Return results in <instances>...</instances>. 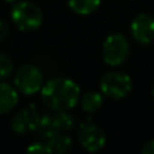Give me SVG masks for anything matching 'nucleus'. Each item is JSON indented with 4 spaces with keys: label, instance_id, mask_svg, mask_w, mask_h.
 <instances>
[{
    "label": "nucleus",
    "instance_id": "7ed1b4c3",
    "mask_svg": "<svg viewBox=\"0 0 154 154\" xmlns=\"http://www.w3.org/2000/svg\"><path fill=\"white\" fill-rule=\"evenodd\" d=\"M76 120L68 111H53L51 114L41 115L37 133L41 139L46 141L56 133H69L75 128Z\"/></svg>",
    "mask_w": 154,
    "mask_h": 154
},
{
    "label": "nucleus",
    "instance_id": "f3484780",
    "mask_svg": "<svg viewBox=\"0 0 154 154\" xmlns=\"http://www.w3.org/2000/svg\"><path fill=\"white\" fill-rule=\"evenodd\" d=\"M142 154H154V139H150L145 143V146L141 149Z\"/></svg>",
    "mask_w": 154,
    "mask_h": 154
},
{
    "label": "nucleus",
    "instance_id": "2eb2a0df",
    "mask_svg": "<svg viewBox=\"0 0 154 154\" xmlns=\"http://www.w3.org/2000/svg\"><path fill=\"white\" fill-rule=\"evenodd\" d=\"M27 152L29 153H32V154H50L51 153V149L50 146L48 145L46 141H38V142H34V143H30V146L27 147Z\"/></svg>",
    "mask_w": 154,
    "mask_h": 154
},
{
    "label": "nucleus",
    "instance_id": "dca6fc26",
    "mask_svg": "<svg viewBox=\"0 0 154 154\" xmlns=\"http://www.w3.org/2000/svg\"><path fill=\"white\" fill-rule=\"evenodd\" d=\"M8 32H10V26H8V23L4 19H0V42L7 38Z\"/></svg>",
    "mask_w": 154,
    "mask_h": 154
},
{
    "label": "nucleus",
    "instance_id": "20e7f679",
    "mask_svg": "<svg viewBox=\"0 0 154 154\" xmlns=\"http://www.w3.org/2000/svg\"><path fill=\"white\" fill-rule=\"evenodd\" d=\"M133 89L131 77L122 70H111L100 80V92L112 100H120L128 96Z\"/></svg>",
    "mask_w": 154,
    "mask_h": 154
},
{
    "label": "nucleus",
    "instance_id": "423d86ee",
    "mask_svg": "<svg viewBox=\"0 0 154 154\" xmlns=\"http://www.w3.org/2000/svg\"><path fill=\"white\" fill-rule=\"evenodd\" d=\"M14 84L20 93L31 96L37 92H41L45 84V77H43L42 70L37 65L24 64L20 68H18V70L15 72Z\"/></svg>",
    "mask_w": 154,
    "mask_h": 154
},
{
    "label": "nucleus",
    "instance_id": "f03ea898",
    "mask_svg": "<svg viewBox=\"0 0 154 154\" xmlns=\"http://www.w3.org/2000/svg\"><path fill=\"white\" fill-rule=\"evenodd\" d=\"M11 19L14 24L22 31H34L42 24L43 14L35 3L22 0L14 4L11 10Z\"/></svg>",
    "mask_w": 154,
    "mask_h": 154
},
{
    "label": "nucleus",
    "instance_id": "4468645a",
    "mask_svg": "<svg viewBox=\"0 0 154 154\" xmlns=\"http://www.w3.org/2000/svg\"><path fill=\"white\" fill-rule=\"evenodd\" d=\"M14 62L5 53H0V80H5L12 75Z\"/></svg>",
    "mask_w": 154,
    "mask_h": 154
},
{
    "label": "nucleus",
    "instance_id": "f8f14e48",
    "mask_svg": "<svg viewBox=\"0 0 154 154\" xmlns=\"http://www.w3.org/2000/svg\"><path fill=\"white\" fill-rule=\"evenodd\" d=\"M48 145L50 146L51 153H58V154H64L70 152L73 146L72 138L68 135V133H56L46 139Z\"/></svg>",
    "mask_w": 154,
    "mask_h": 154
},
{
    "label": "nucleus",
    "instance_id": "9b49d317",
    "mask_svg": "<svg viewBox=\"0 0 154 154\" xmlns=\"http://www.w3.org/2000/svg\"><path fill=\"white\" fill-rule=\"evenodd\" d=\"M103 93L97 92V91H88L84 95L80 96V106H81L82 111L87 114H95L96 111L101 108L103 106Z\"/></svg>",
    "mask_w": 154,
    "mask_h": 154
},
{
    "label": "nucleus",
    "instance_id": "f257e3e1",
    "mask_svg": "<svg viewBox=\"0 0 154 154\" xmlns=\"http://www.w3.org/2000/svg\"><path fill=\"white\" fill-rule=\"evenodd\" d=\"M81 91L72 79L54 77L43 84L41 97L50 111H69L80 101Z\"/></svg>",
    "mask_w": 154,
    "mask_h": 154
},
{
    "label": "nucleus",
    "instance_id": "39448f33",
    "mask_svg": "<svg viewBox=\"0 0 154 154\" xmlns=\"http://www.w3.org/2000/svg\"><path fill=\"white\" fill-rule=\"evenodd\" d=\"M103 60L109 66H120L130 56V42L123 34L114 32L104 39L101 46Z\"/></svg>",
    "mask_w": 154,
    "mask_h": 154
},
{
    "label": "nucleus",
    "instance_id": "1a4fd4ad",
    "mask_svg": "<svg viewBox=\"0 0 154 154\" xmlns=\"http://www.w3.org/2000/svg\"><path fill=\"white\" fill-rule=\"evenodd\" d=\"M131 37L137 43L147 46L154 41V18L150 14H139L134 18L130 26Z\"/></svg>",
    "mask_w": 154,
    "mask_h": 154
},
{
    "label": "nucleus",
    "instance_id": "6e6552de",
    "mask_svg": "<svg viewBox=\"0 0 154 154\" xmlns=\"http://www.w3.org/2000/svg\"><path fill=\"white\" fill-rule=\"evenodd\" d=\"M41 120V115L38 112L37 107L30 104L29 107H24L20 111H18L14 115L11 120V128L14 133L23 135L37 130L38 125Z\"/></svg>",
    "mask_w": 154,
    "mask_h": 154
},
{
    "label": "nucleus",
    "instance_id": "0eeeda50",
    "mask_svg": "<svg viewBox=\"0 0 154 154\" xmlns=\"http://www.w3.org/2000/svg\"><path fill=\"white\" fill-rule=\"evenodd\" d=\"M107 137L101 127L96 126L93 122L87 120L79 127V142L89 153H96L101 150L106 145Z\"/></svg>",
    "mask_w": 154,
    "mask_h": 154
},
{
    "label": "nucleus",
    "instance_id": "9d476101",
    "mask_svg": "<svg viewBox=\"0 0 154 154\" xmlns=\"http://www.w3.org/2000/svg\"><path fill=\"white\" fill-rule=\"evenodd\" d=\"M19 101V91L11 84L0 80V115L12 111Z\"/></svg>",
    "mask_w": 154,
    "mask_h": 154
},
{
    "label": "nucleus",
    "instance_id": "a211bd4d",
    "mask_svg": "<svg viewBox=\"0 0 154 154\" xmlns=\"http://www.w3.org/2000/svg\"><path fill=\"white\" fill-rule=\"evenodd\" d=\"M5 3H11V4H12V3H16L18 2V0H4Z\"/></svg>",
    "mask_w": 154,
    "mask_h": 154
},
{
    "label": "nucleus",
    "instance_id": "6ab92c4d",
    "mask_svg": "<svg viewBox=\"0 0 154 154\" xmlns=\"http://www.w3.org/2000/svg\"><path fill=\"white\" fill-rule=\"evenodd\" d=\"M152 95H153V99H154V85H153V89H152Z\"/></svg>",
    "mask_w": 154,
    "mask_h": 154
},
{
    "label": "nucleus",
    "instance_id": "ddd939ff",
    "mask_svg": "<svg viewBox=\"0 0 154 154\" xmlns=\"http://www.w3.org/2000/svg\"><path fill=\"white\" fill-rule=\"evenodd\" d=\"M101 0H68L69 8L79 15H91L99 8Z\"/></svg>",
    "mask_w": 154,
    "mask_h": 154
}]
</instances>
